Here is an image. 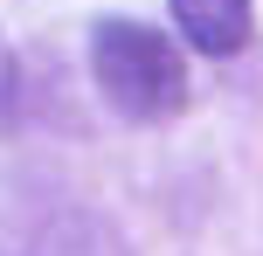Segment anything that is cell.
<instances>
[{
  "label": "cell",
  "instance_id": "277c9868",
  "mask_svg": "<svg viewBox=\"0 0 263 256\" xmlns=\"http://www.w3.org/2000/svg\"><path fill=\"white\" fill-rule=\"evenodd\" d=\"M14 97H21V69H14V49L0 42V132L14 125Z\"/></svg>",
  "mask_w": 263,
  "mask_h": 256
},
{
  "label": "cell",
  "instance_id": "3957f363",
  "mask_svg": "<svg viewBox=\"0 0 263 256\" xmlns=\"http://www.w3.org/2000/svg\"><path fill=\"white\" fill-rule=\"evenodd\" d=\"M28 256H132V249H125V235L111 229L97 208H63V215L35 235Z\"/></svg>",
  "mask_w": 263,
  "mask_h": 256
},
{
  "label": "cell",
  "instance_id": "6da1fadb",
  "mask_svg": "<svg viewBox=\"0 0 263 256\" xmlns=\"http://www.w3.org/2000/svg\"><path fill=\"white\" fill-rule=\"evenodd\" d=\"M90 76L104 90V104L139 125L173 118L187 104V55L173 49V35H159L145 21H97L90 28Z\"/></svg>",
  "mask_w": 263,
  "mask_h": 256
},
{
  "label": "cell",
  "instance_id": "7a4b0ae2",
  "mask_svg": "<svg viewBox=\"0 0 263 256\" xmlns=\"http://www.w3.org/2000/svg\"><path fill=\"white\" fill-rule=\"evenodd\" d=\"M166 7L201 55H236L250 42V0H166Z\"/></svg>",
  "mask_w": 263,
  "mask_h": 256
}]
</instances>
